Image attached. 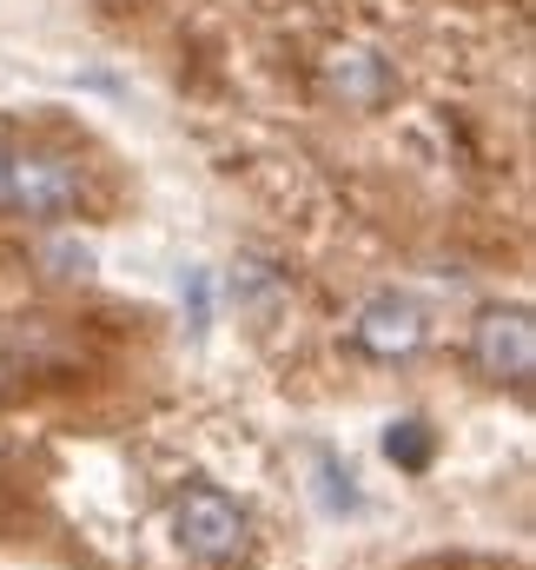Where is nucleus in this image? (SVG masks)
Segmentation results:
<instances>
[{
    "instance_id": "7",
    "label": "nucleus",
    "mask_w": 536,
    "mask_h": 570,
    "mask_svg": "<svg viewBox=\"0 0 536 570\" xmlns=\"http://www.w3.org/2000/svg\"><path fill=\"white\" fill-rule=\"evenodd\" d=\"M47 266H53V279H87V273H93V253L73 246V239H53V246H47Z\"/></svg>"
},
{
    "instance_id": "5",
    "label": "nucleus",
    "mask_w": 536,
    "mask_h": 570,
    "mask_svg": "<svg viewBox=\"0 0 536 570\" xmlns=\"http://www.w3.org/2000/svg\"><path fill=\"white\" fill-rule=\"evenodd\" d=\"M325 80H331V94H345L351 107H378V100H385V87H391V73H385V60H371V53H358V47H345V53H331V67H325Z\"/></svg>"
},
{
    "instance_id": "3",
    "label": "nucleus",
    "mask_w": 536,
    "mask_h": 570,
    "mask_svg": "<svg viewBox=\"0 0 536 570\" xmlns=\"http://www.w3.org/2000/svg\"><path fill=\"white\" fill-rule=\"evenodd\" d=\"M179 544H186L199 564H226V558H239V544H246V518H239V504H232L219 484L186 491V498H179Z\"/></svg>"
},
{
    "instance_id": "2",
    "label": "nucleus",
    "mask_w": 536,
    "mask_h": 570,
    "mask_svg": "<svg viewBox=\"0 0 536 570\" xmlns=\"http://www.w3.org/2000/svg\"><path fill=\"white\" fill-rule=\"evenodd\" d=\"M470 358H477V372L497 379V385H530V372H536L530 312H524V305H497V312H484V318L470 325Z\"/></svg>"
},
{
    "instance_id": "1",
    "label": "nucleus",
    "mask_w": 536,
    "mask_h": 570,
    "mask_svg": "<svg viewBox=\"0 0 536 570\" xmlns=\"http://www.w3.org/2000/svg\"><path fill=\"white\" fill-rule=\"evenodd\" d=\"M0 206L20 219H67L80 206V179L53 153H0Z\"/></svg>"
},
{
    "instance_id": "4",
    "label": "nucleus",
    "mask_w": 536,
    "mask_h": 570,
    "mask_svg": "<svg viewBox=\"0 0 536 570\" xmlns=\"http://www.w3.org/2000/svg\"><path fill=\"white\" fill-rule=\"evenodd\" d=\"M358 345L371 352V358H410L417 345H424V312L398 298V292H385V298H371L365 312H358Z\"/></svg>"
},
{
    "instance_id": "6",
    "label": "nucleus",
    "mask_w": 536,
    "mask_h": 570,
    "mask_svg": "<svg viewBox=\"0 0 536 570\" xmlns=\"http://www.w3.org/2000/svg\"><path fill=\"white\" fill-rule=\"evenodd\" d=\"M385 458L398 464V471H430V458H437V431L424 425V419H398V425L385 431Z\"/></svg>"
}]
</instances>
